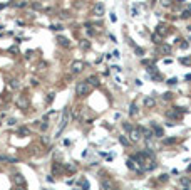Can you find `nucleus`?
<instances>
[{"instance_id": "2eb2a0df", "label": "nucleus", "mask_w": 191, "mask_h": 190, "mask_svg": "<svg viewBox=\"0 0 191 190\" xmlns=\"http://www.w3.org/2000/svg\"><path fill=\"white\" fill-rule=\"evenodd\" d=\"M28 133H30V130H28V128H24V126H22V128H18V135H24V136H27Z\"/></svg>"}, {"instance_id": "423d86ee", "label": "nucleus", "mask_w": 191, "mask_h": 190, "mask_svg": "<svg viewBox=\"0 0 191 190\" xmlns=\"http://www.w3.org/2000/svg\"><path fill=\"white\" fill-rule=\"evenodd\" d=\"M181 114H183V109H181V108H174V109H171V111L166 113V116L171 118V119H180Z\"/></svg>"}, {"instance_id": "6ab92c4d", "label": "nucleus", "mask_w": 191, "mask_h": 190, "mask_svg": "<svg viewBox=\"0 0 191 190\" xmlns=\"http://www.w3.org/2000/svg\"><path fill=\"white\" fill-rule=\"evenodd\" d=\"M15 180H17V183H20L22 187L25 185V180H24V177H22V175H17V178H15Z\"/></svg>"}, {"instance_id": "f03ea898", "label": "nucleus", "mask_w": 191, "mask_h": 190, "mask_svg": "<svg viewBox=\"0 0 191 190\" xmlns=\"http://www.w3.org/2000/svg\"><path fill=\"white\" fill-rule=\"evenodd\" d=\"M128 167H129L131 170L138 172V173L144 172V170H142V165H141V162H139V160H138L136 157H131V158H128Z\"/></svg>"}, {"instance_id": "cd10ccee", "label": "nucleus", "mask_w": 191, "mask_h": 190, "mask_svg": "<svg viewBox=\"0 0 191 190\" xmlns=\"http://www.w3.org/2000/svg\"><path fill=\"white\" fill-rule=\"evenodd\" d=\"M166 180H168V175L166 173H163L161 177H159V182H166Z\"/></svg>"}, {"instance_id": "f257e3e1", "label": "nucleus", "mask_w": 191, "mask_h": 190, "mask_svg": "<svg viewBox=\"0 0 191 190\" xmlns=\"http://www.w3.org/2000/svg\"><path fill=\"white\" fill-rule=\"evenodd\" d=\"M89 91H90V84L87 83V81L77 83V86H76V94H77L79 98H82V96L89 94Z\"/></svg>"}, {"instance_id": "412c9836", "label": "nucleus", "mask_w": 191, "mask_h": 190, "mask_svg": "<svg viewBox=\"0 0 191 190\" xmlns=\"http://www.w3.org/2000/svg\"><path fill=\"white\" fill-rule=\"evenodd\" d=\"M134 52L138 54V56H142V54H144V50L141 49V47H138V45H134Z\"/></svg>"}, {"instance_id": "473e14b6", "label": "nucleus", "mask_w": 191, "mask_h": 190, "mask_svg": "<svg viewBox=\"0 0 191 190\" xmlns=\"http://www.w3.org/2000/svg\"><path fill=\"white\" fill-rule=\"evenodd\" d=\"M190 172H191V167H190Z\"/></svg>"}, {"instance_id": "dca6fc26", "label": "nucleus", "mask_w": 191, "mask_h": 190, "mask_svg": "<svg viewBox=\"0 0 191 190\" xmlns=\"http://www.w3.org/2000/svg\"><path fill=\"white\" fill-rule=\"evenodd\" d=\"M180 62H181V64H186V66H190V64H191V59H190V57H181Z\"/></svg>"}, {"instance_id": "aec40b11", "label": "nucleus", "mask_w": 191, "mask_h": 190, "mask_svg": "<svg viewBox=\"0 0 191 190\" xmlns=\"http://www.w3.org/2000/svg\"><path fill=\"white\" fill-rule=\"evenodd\" d=\"M0 160H2V162H4V160H5V162H15V158H12V157H5V155H2V157H0Z\"/></svg>"}, {"instance_id": "bb28decb", "label": "nucleus", "mask_w": 191, "mask_h": 190, "mask_svg": "<svg viewBox=\"0 0 191 190\" xmlns=\"http://www.w3.org/2000/svg\"><path fill=\"white\" fill-rule=\"evenodd\" d=\"M164 99H173V93H164Z\"/></svg>"}, {"instance_id": "4be33fe9", "label": "nucleus", "mask_w": 191, "mask_h": 190, "mask_svg": "<svg viewBox=\"0 0 191 190\" xmlns=\"http://www.w3.org/2000/svg\"><path fill=\"white\" fill-rule=\"evenodd\" d=\"M80 185H82V190H89V182H87V180H82Z\"/></svg>"}, {"instance_id": "c756f323", "label": "nucleus", "mask_w": 191, "mask_h": 190, "mask_svg": "<svg viewBox=\"0 0 191 190\" xmlns=\"http://www.w3.org/2000/svg\"><path fill=\"white\" fill-rule=\"evenodd\" d=\"M164 143H166V145H169V143H174V138H171V140L168 138V140H164Z\"/></svg>"}, {"instance_id": "b1692460", "label": "nucleus", "mask_w": 191, "mask_h": 190, "mask_svg": "<svg viewBox=\"0 0 191 190\" xmlns=\"http://www.w3.org/2000/svg\"><path fill=\"white\" fill-rule=\"evenodd\" d=\"M181 17H183V19H188V17H191V10H184L183 14H181Z\"/></svg>"}, {"instance_id": "1a4fd4ad", "label": "nucleus", "mask_w": 191, "mask_h": 190, "mask_svg": "<svg viewBox=\"0 0 191 190\" xmlns=\"http://www.w3.org/2000/svg\"><path fill=\"white\" fill-rule=\"evenodd\" d=\"M156 106V99L152 96H144V108H154Z\"/></svg>"}, {"instance_id": "9b49d317", "label": "nucleus", "mask_w": 191, "mask_h": 190, "mask_svg": "<svg viewBox=\"0 0 191 190\" xmlns=\"http://www.w3.org/2000/svg\"><path fill=\"white\" fill-rule=\"evenodd\" d=\"M17 106H18V108H22V109H27V108H28V101L25 99L24 96H20V98L17 99Z\"/></svg>"}, {"instance_id": "20e7f679", "label": "nucleus", "mask_w": 191, "mask_h": 190, "mask_svg": "<svg viewBox=\"0 0 191 190\" xmlns=\"http://www.w3.org/2000/svg\"><path fill=\"white\" fill-rule=\"evenodd\" d=\"M141 136H142V131H141V128H136V126H134V128L129 131V138H131V141H134V143L141 140Z\"/></svg>"}, {"instance_id": "a211bd4d", "label": "nucleus", "mask_w": 191, "mask_h": 190, "mask_svg": "<svg viewBox=\"0 0 191 190\" xmlns=\"http://www.w3.org/2000/svg\"><path fill=\"white\" fill-rule=\"evenodd\" d=\"M119 141H121V143H122L124 146H128V145H129V140H128L126 136H119Z\"/></svg>"}, {"instance_id": "c85d7f7f", "label": "nucleus", "mask_w": 191, "mask_h": 190, "mask_svg": "<svg viewBox=\"0 0 191 190\" xmlns=\"http://www.w3.org/2000/svg\"><path fill=\"white\" fill-rule=\"evenodd\" d=\"M52 30H62V25H52Z\"/></svg>"}, {"instance_id": "a878e982", "label": "nucleus", "mask_w": 191, "mask_h": 190, "mask_svg": "<svg viewBox=\"0 0 191 190\" xmlns=\"http://www.w3.org/2000/svg\"><path fill=\"white\" fill-rule=\"evenodd\" d=\"M132 128H134L132 124H129V123H124V130H126V131H131Z\"/></svg>"}, {"instance_id": "393cba45", "label": "nucleus", "mask_w": 191, "mask_h": 190, "mask_svg": "<svg viewBox=\"0 0 191 190\" xmlns=\"http://www.w3.org/2000/svg\"><path fill=\"white\" fill-rule=\"evenodd\" d=\"M176 83H178V79H176V78H171V79H168V84H169V86H174Z\"/></svg>"}, {"instance_id": "9d476101", "label": "nucleus", "mask_w": 191, "mask_h": 190, "mask_svg": "<svg viewBox=\"0 0 191 190\" xmlns=\"http://www.w3.org/2000/svg\"><path fill=\"white\" fill-rule=\"evenodd\" d=\"M151 128H152V133H154V136H158V138H163V136H164L163 128H161V126H156L154 123H151Z\"/></svg>"}, {"instance_id": "7ed1b4c3", "label": "nucleus", "mask_w": 191, "mask_h": 190, "mask_svg": "<svg viewBox=\"0 0 191 190\" xmlns=\"http://www.w3.org/2000/svg\"><path fill=\"white\" fill-rule=\"evenodd\" d=\"M69 118H70V114H69V111L66 109V111L62 113V119H60V124H59V128H57V131H56V136H59V135L62 133V130L67 126V123H69Z\"/></svg>"}, {"instance_id": "5701e85b", "label": "nucleus", "mask_w": 191, "mask_h": 190, "mask_svg": "<svg viewBox=\"0 0 191 190\" xmlns=\"http://www.w3.org/2000/svg\"><path fill=\"white\" fill-rule=\"evenodd\" d=\"M158 30H159V34H161V35H164V34H166V27H164L163 24H161V25L158 27Z\"/></svg>"}, {"instance_id": "f8f14e48", "label": "nucleus", "mask_w": 191, "mask_h": 190, "mask_svg": "<svg viewBox=\"0 0 191 190\" xmlns=\"http://www.w3.org/2000/svg\"><path fill=\"white\" fill-rule=\"evenodd\" d=\"M158 50L163 54H168V52H171V47L169 45H158Z\"/></svg>"}, {"instance_id": "ddd939ff", "label": "nucleus", "mask_w": 191, "mask_h": 190, "mask_svg": "<svg viewBox=\"0 0 191 190\" xmlns=\"http://www.w3.org/2000/svg\"><path fill=\"white\" fill-rule=\"evenodd\" d=\"M87 83H89L90 86H97V84H99V81H97V78H96V76H90V78L87 79Z\"/></svg>"}, {"instance_id": "39448f33", "label": "nucleus", "mask_w": 191, "mask_h": 190, "mask_svg": "<svg viewBox=\"0 0 191 190\" xmlns=\"http://www.w3.org/2000/svg\"><path fill=\"white\" fill-rule=\"evenodd\" d=\"M104 12H106V7H104V4H96L94 5V9H92V14H94L96 17H102L104 15Z\"/></svg>"}, {"instance_id": "4468645a", "label": "nucleus", "mask_w": 191, "mask_h": 190, "mask_svg": "<svg viewBox=\"0 0 191 190\" xmlns=\"http://www.w3.org/2000/svg\"><path fill=\"white\" fill-rule=\"evenodd\" d=\"M136 113H138V108H136V103H131V108H129V114H131V116H134Z\"/></svg>"}, {"instance_id": "0eeeda50", "label": "nucleus", "mask_w": 191, "mask_h": 190, "mask_svg": "<svg viewBox=\"0 0 191 190\" xmlns=\"http://www.w3.org/2000/svg\"><path fill=\"white\" fill-rule=\"evenodd\" d=\"M82 69H84V62H82V61H74L72 64H70V71H72L74 74L80 73Z\"/></svg>"}, {"instance_id": "f3484780", "label": "nucleus", "mask_w": 191, "mask_h": 190, "mask_svg": "<svg viewBox=\"0 0 191 190\" xmlns=\"http://www.w3.org/2000/svg\"><path fill=\"white\" fill-rule=\"evenodd\" d=\"M59 42L62 45H66V47H69V39H66V37H59Z\"/></svg>"}, {"instance_id": "7c9ffc66", "label": "nucleus", "mask_w": 191, "mask_h": 190, "mask_svg": "<svg viewBox=\"0 0 191 190\" xmlns=\"http://www.w3.org/2000/svg\"><path fill=\"white\" fill-rule=\"evenodd\" d=\"M181 47H183V49H186V47H190V44H188V42H183V44H181Z\"/></svg>"}, {"instance_id": "2f4dec72", "label": "nucleus", "mask_w": 191, "mask_h": 190, "mask_svg": "<svg viewBox=\"0 0 191 190\" xmlns=\"http://www.w3.org/2000/svg\"><path fill=\"white\" fill-rule=\"evenodd\" d=\"M184 190H191V188H190V187H184Z\"/></svg>"}, {"instance_id": "6e6552de", "label": "nucleus", "mask_w": 191, "mask_h": 190, "mask_svg": "<svg viewBox=\"0 0 191 190\" xmlns=\"http://www.w3.org/2000/svg\"><path fill=\"white\" fill-rule=\"evenodd\" d=\"M101 190H114V183H112V180H109V178L101 180Z\"/></svg>"}]
</instances>
